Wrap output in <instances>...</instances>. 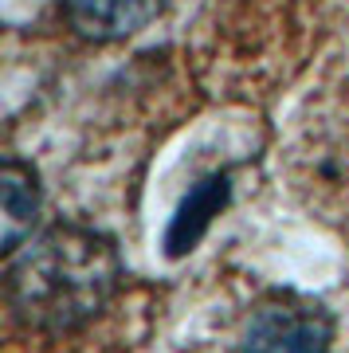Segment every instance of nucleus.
Here are the masks:
<instances>
[{
  "mask_svg": "<svg viewBox=\"0 0 349 353\" xmlns=\"http://www.w3.org/2000/svg\"><path fill=\"white\" fill-rule=\"evenodd\" d=\"M122 279V252L106 232L55 220L8 255L4 299L16 322L63 334L99 314Z\"/></svg>",
  "mask_w": 349,
  "mask_h": 353,
  "instance_id": "1",
  "label": "nucleus"
},
{
  "mask_svg": "<svg viewBox=\"0 0 349 353\" xmlns=\"http://www.w3.org/2000/svg\"><path fill=\"white\" fill-rule=\"evenodd\" d=\"M334 314L322 299L295 287H275L251 306L239 353H330Z\"/></svg>",
  "mask_w": 349,
  "mask_h": 353,
  "instance_id": "2",
  "label": "nucleus"
},
{
  "mask_svg": "<svg viewBox=\"0 0 349 353\" xmlns=\"http://www.w3.org/2000/svg\"><path fill=\"white\" fill-rule=\"evenodd\" d=\"M232 201V169H216V173L200 176L197 185H188L181 196L177 212L169 216V228L161 236V248L169 259H185L188 252H197V243L208 236L212 220L228 208Z\"/></svg>",
  "mask_w": 349,
  "mask_h": 353,
  "instance_id": "3",
  "label": "nucleus"
},
{
  "mask_svg": "<svg viewBox=\"0 0 349 353\" xmlns=\"http://www.w3.org/2000/svg\"><path fill=\"white\" fill-rule=\"evenodd\" d=\"M169 0H63V16L83 39L118 43L150 28Z\"/></svg>",
  "mask_w": 349,
  "mask_h": 353,
  "instance_id": "4",
  "label": "nucleus"
},
{
  "mask_svg": "<svg viewBox=\"0 0 349 353\" xmlns=\"http://www.w3.org/2000/svg\"><path fill=\"white\" fill-rule=\"evenodd\" d=\"M39 208H43V192H39L36 169L20 157H4V169H0V220H4L0 252L4 255H12L24 240L36 236Z\"/></svg>",
  "mask_w": 349,
  "mask_h": 353,
  "instance_id": "5",
  "label": "nucleus"
}]
</instances>
